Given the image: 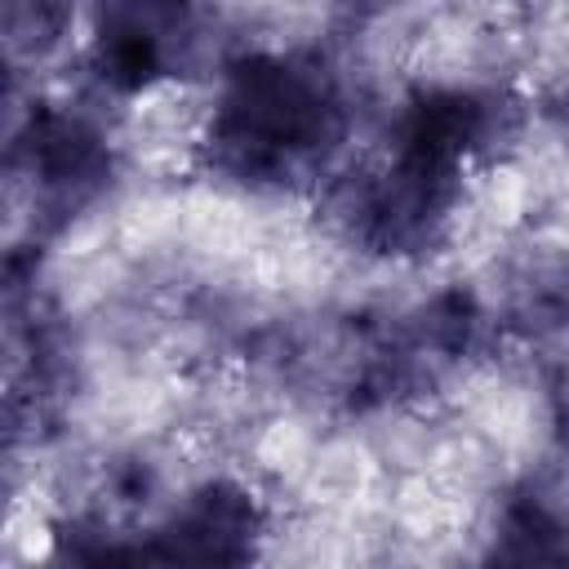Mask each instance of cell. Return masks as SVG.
Returning <instances> with one entry per match:
<instances>
[{
    "label": "cell",
    "instance_id": "2",
    "mask_svg": "<svg viewBox=\"0 0 569 569\" xmlns=\"http://www.w3.org/2000/svg\"><path fill=\"white\" fill-rule=\"evenodd\" d=\"M560 427H565V436H569V378H565V387H560Z\"/></svg>",
    "mask_w": 569,
    "mask_h": 569
},
{
    "label": "cell",
    "instance_id": "1",
    "mask_svg": "<svg viewBox=\"0 0 569 569\" xmlns=\"http://www.w3.org/2000/svg\"><path fill=\"white\" fill-rule=\"evenodd\" d=\"M338 98L316 67L253 58L213 111V156L240 182H284L338 138Z\"/></svg>",
    "mask_w": 569,
    "mask_h": 569
}]
</instances>
